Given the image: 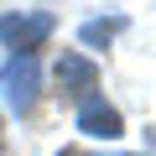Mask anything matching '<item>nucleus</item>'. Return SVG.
Here are the masks:
<instances>
[{
    "label": "nucleus",
    "instance_id": "1",
    "mask_svg": "<svg viewBox=\"0 0 156 156\" xmlns=\"http://www.w3.org/2000/svg\"><path fill=\"white\" fill-rule=\"evenodd\" d=\"M52 37V16H0V42H5L16 57H37V47Z\"/></svg>",
    "mask_w": 156,
    "mask_h": 156
},
{
    "label": "nucleus",
    "instance_id": "2",
    "mask_svg": "<svg viewBox=\"0 0 156 156\" xmlns=\"http://www.w3.org/2000/svg\"><path fill=\"white\" fill-rule=\"evenodd\" d=\"M0 83H5V104H11L16 115H26V109L37 104V89H42V68H37V57H11L5 73H0Z\"/></svg>",
    "mask_w": 156,
    "mask_h": 156
},
{
    "label": "nucleus",
    "instance_id": "3",
    "mask_svg": "<svg viewBox=\"0 0 156 156\" xmlns=\"http://www.w3.org/2000/svg\"><path fill=\"white\" fill-rule=\"evenodd\" d=\"M57 83H62V94L89 99V89L99 83V68H94L89 57H78V52H62V57H57Z\"/></svg>",
    "mask_w": 156,
    "mask_h": 156
},
{
    "label": "nucleus",
    "instance_id": "4",
    "mask_svg": "<svg viewBox=\"0 0 156 156\" xmlns=\"http://www.w3.org/2000/svg\"><path fill=\"white\" fill-rule=\"evenodd\" d=\"M78 130H89V135H99V140H115L125 125H120V109H109L104 99H83V104H78Z\"/></svg>",
    "mask_w": 156,
    "mask_h": 156
},
{
    "label": "nucleus",
    "instance_id": "5",
    "mask_svg": "<svg viewBox=\"0 0 156 156\" xmlns=\"http://www.w3.org/2000/svg\"><path fill=\"white\" fill-rule=\"evenodd\" d=\"M120 26H125V21H120V16H109V21H89L78 37H83L89 47H104V42H115V37H120Z\"/></svg>",
    "mask_w": 156,
    "mask_h": 156
},
{
    "label": "nucleus",
    "instance_id": "6",
    "mask_svg": "<svg viewBox=\"0 0 156 156\" xmlns=\"http://www.w3.org/2000/svg\"><path fill=\"white\" fill-rule=\"evenodd\" d=\"M62 156H89V151H62Z\"/></svg>",
    "mask_w": 156,
    "mask_h": 156
}]
</instances>
